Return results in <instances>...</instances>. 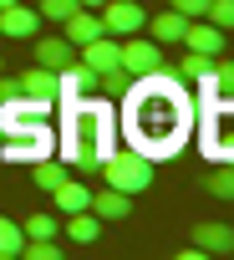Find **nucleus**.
Masks as SVG:
<instances>
[{
	"instance_id": "nucleus-1",
	"label": "nucleus",
	"mask_w": 234,
	"mask_h": 260,
	"mask_svg": "<svg viewBox=\"0 0 234 260\" xmlns=\"http://www.w3.org/2000/svg\"><path fill=\"white\" fill-rule=\"evenodd\" d=\"M188 102L178 77H168L163 67L138 77V87L128 92V138L143 158H173L188 138Z\"/></svg>"
},
{
	"instance_id": "nucleus-2",
	"label": "nucleus",
	"mask_w": 234,
	"mask_h": 260,
	"mask_svg": "<svg viewBox=\"0 0 234 260\" xmlns=\"http://www.w3.org/2000/svg\"><path fill=\"white\" fill-rule=\"evenodd\" d=\"M102 184L107 189H123V194H138L153 184V158H143L138 148L133 153H107L102 158Z\"/></svg>"
},
{
	"instance_id": "nucleus-3",
	"label": "nucleus",
	"mask_w": 234,
	"mask_h": 260,
	"mask_svg": "<svg viewBox=\"0 0 234 260\" xmlns=\"http://www.w3.org/2000/svg\"><path fill=\"white\" fill-rule=\"evenodd\" d=\"M117 67H123L128 77H148V72H158V67H163V46H158L153 36L133 31V36L117 41Z\"/></svg>"
},
{
	"instance_id": "nucleus-4",
	"label": "nucleus",
	"mask_w": 234,
	"mask_h": 260,
	"mask_svg": "<svg viewBox=\"0 0 234 260\" xmlns=\"http://www.w3.org/2000/svg\"><path fill=\"white\" fill-rule=\"evenodd\" d=\"M97 21H102L107 36H133V31L148 26V11L138 6V0H102V6H97Z\"/></svg>"
},
{
	"instance_id": "nucleus-5",
	"label": "nucleus",
	"mask_w": 234,
	"mask_h": 260,
	"mask_svg": "<svg viewBox=\"0 0 234 260\" xmlns=\"http://www.w3.org/2000/svg\"><path fill=\"white\" fill-rule=\"evenodd\" d=\"M36 26H41L36 6H26V0H11V6H0V36L26 41V36H36Z\"/></svg>"
},
{
	"instance_id": "nucleus-6",
	"label": "nucleus",
	"mask_w": 234,
	"mask_h": 260,
	"mask_svg": "<svg viewBox=\"0 0 234 260\" xmlns=\"http://www.w3.org/2000/svg\"><path fill=\"white\" fill-rule=\"evenodd\" d=\"M178 41H183L188 51H199V56H219V51H224V31H219L214 21H188Z\"/></svg>"
},
{
	"instance_id": "nucleus-7",
	"label": "nucleus",
	"mask_w": 234,
	"mask_h": 260,
	"mask_svg": "<svg viewBox=\"0 0 234 260\" xmlns=\"http://www.w3.org/2000/svg\"><path fill=\"white\" fill-rule=\"evenodd\" d=\"M76 61L87 67V72H112L117 67V36H97V41H87V46H76Z\"/></svg>"
},
{
	"instance_id": "nucleus-8",
	"label": "nucleus",
	"mask_w": 234,
	"mask_h": 260,
	"mask_svg": "<svg viewBox=\"0 0 234 260\" xmlns=\"http://www.w3.org/2000/svg\"><path fill=\"white\" fill-rule=\"evenodd\" d=\"M193 245L204 255H234V230L219 219H204V224H193Z\"/></svg>"
},
{
	"instance_id": "nucleus-9",
	"label": "nucleus",
	"mask_w": 234,
	"mask_h": 260,
	"mask_svg": "<svg viewBox=\"0 0 234 260\" xmlns=\"http://www.w3.org/2000/svg\"><path fill=\"white\" fill-rule=\"evenodd\" d=\"M36 61L51 67V72H61V67L76 61V46H71L66 36H41V41H36Z\"/></svg>"
},
{
	"instance_id": "nucleus-10",
	"label": "nucleus",
	"mask_w": 234,
	"mask_h": 260,
	"mask_svg": "<svg viewBox=\"0 0 234 260\" xmlns=\"http://www.w3.org/2000/svg\"><path fill=\"white\" fill-rule=\"evenodd\" d=\"M87 209H92L97 219H123V214L133 209V194H123V189H107V184H102V189L92 194V204H87Z\"/></svg>"
},
{
	"instance_id": "nucleus-11",
	"label": "nucleus",
	"mask_w": 234,
	"mask_h": 260,
	"mask_svg": "<svg viewBox=\"0 0 234 260\" xmlns=\"http://www.w3.org/2000/svg\"><path fill=\"white\" fill-rule=\"evenodd\" d=\"M16 82H21V92H26V97H56V72H51V67H41V61H36V67H26Z\"/></svg>"
},
{
	"instance_id": "nucleus-12",
	"label": "nucleus",
	"mask_w": 234,
	"mask_h": 260,
	"mask_svg": "<svg viewBox=\"0 0 234 260\" xmlns=\"http://www.w3.org/2000/svg\"><path fill=\"white\" fill-rule=\"evenodd\" d=\"M61 26H66V41H71V46H87V41H97V36H102V21H97V16H87V11H71Z\"/></svg>"
},
{
	"instance_id": "nucleus-13",
	"label": "nucleus",
	"mask_w": 234,
	"mask_h": 260,
	"mask_svg": "<svg viewBox=\"0 0 234 260\" xmlns=\"http://www.w3.org/2000/svg\"><path fill=\"white\" fill-rule=\"evenodd\" d=\"M61 230H66L76 245H92V240L102 235V219H97L92 209H76V214H66V219H61Z\"/></svg>"
},
{
	"instance_id": "nucleus-14",
	"label": "nucleus",
	"mask_w": 234,
	"mask_h": 260,
	"mask_svg": "<svg viewBox=\"0 0 234 260\" xmlns=\"http://www.w3.org/2000/svg\"><path fill=\"white\" fill-rule=\"evenodd\" d=\"M51 194H56V209H61V214H76V209L92 204V189H82V184H71V179H61Z\"/></svg>"
},
{
	"instance_id": "nucleus-15",
	"label": "nucleus",
	"mask_w": 234,
	"mask_h": 260,
	"mask_svg": "<svg viewBox=\"0 0 234 260\" xmlns=\"http://www.w3.org/2000/svg\"><path fill=\"white\" fill-rule=\"evenodd\" d=\"M183 26H188V16L168 6L163 16H153V41H158V46H163V41H178V36H183Z\"/></svg>"
},
{
	"instance_id": "nucleus-16",
	"label": "nucleus",
	"mask_w": 234,
	"mask_h": 260,
	"mask_svg": "<svg viewBox=\"0 0 234 260\" xmlns=\"http://www.w3.org/2000/svg\"><path fill=\"white\" fill-rule=\"evenodd\" d=\"M61 179H66V169H61V164H51V158H31V184H36V189H46V194H51Z\"/></svg>"
},
{
	"instance_id": "nucleus-17",
	"label": "nucleus",
	"mask_w": 234,
	"mask_h": 260,
	"mask_svg": "<svg viewBox=\"0 0 234 260\" xmlns=\"http://www.w3.org/2000/svg\"><path fill=\"white\" fill-rule=\"evenodd\" d=\"M204 189H209L214 199H234V164H219V169H209Z\"/></svg>"
},
{
	"instance_id": "nucleus-18",
	"label": "nucleus",
	"mask_w": 234,
	"mask_h": 260,
	"mask_svg": "<svg viewBox=\"0 0 234 260\" xmlns=\"http://www.w3.org/2000/svg\"><path fill=\"white\" fill-rule=\"evenodd\" d=\"M21 245H26V230H21L16 219H0V260H16Z\"/></svg>"
},
{
	"instance_id": "nucleus-19",
	"label": "nucleus",
	"mask_w": 234,
	"mask_h": 260,
	"mask_svg": "<svg viewBox=\"0 0 234 260\" xmlns=\"http://www.w3.org/2000/svg\"><path fill=\"white\" fill-rule=\"evenodd\" d=\"M21 230H26V240H56L61 219H56V214H31V219H26Z\"/></svg>"
},
{
	"instance_id": "nucleus-20",
	"label": "nucleus",
	"mask_w": 234,
	"mask_h": 260,
	"mask_svg": "<svg viewBox=\"0 0 234 260\" xmlns=\"http://www.w3.org/2000/svg\"><path fill=\"white\" fill-rule=\"evenodd\" d=\"M21 255H26V260H61V245H56V240H26Z\"/></svg>"
},
{
	"instance_id": "nucleus-21",
	"label": "nucleus",
	"mask_w": 234,
	"mask_h": 260,
	"mask_svg": "<svg viewBox=\"0 0 234 260\" xmlns=\"http://www.w3.org/2000/svg\"><path fill=\"white\" fill-rule=\"evenodd\" d=\"M219 31H234V0H209V11H204Z\"/></svg>"
},
{
	"instance_id": "nucleus-22",
	"label": "nucleus",
	"mask_w": 234,
	"mask_h": 260,
	"mask_svg": "<svg viewBox=\"0 0 234 260\" xmlns=\"http://www.w3.org/2000/svg\"><path fill=\"white\" fill-rule=\"evenodd\" d=\"M209 67H214V56H199V51H188V56L178 61V77H188V82H199V77H204Z\"/></svg>"
},
{
	"instance_id": "nucleus-23",
	"label": "nucleus",
	"mask_w": 234,
	"mask_h": 260,
	"mask_svg": "<svg viewBox=\"0 0 234 260\" xmlns=\"http://www.w3.org/2000/svg\"><path fill=\"white\" fill-rule=\"evenodd\" d=\"M214 87L219 97H234V61H214Z\"/></svg>"
},
{
	"instance_id": "nucleus-24",
	"label": "nucleus",
	"mask_w": 234,
	"mask_h": 260,
	"mask_svg": "<svg viewBox=\"0 0 234 260\" xmlns=\"http://www.w3.org/2000/svg\"><path fill=\"white\" fill-rule=\"evenodd\" d=\"M173 11H183L188 21H199V16L209 11V0H173Z\"/></svg>"
},
{
	"instance_id": "nucleus-25",
	"label": "nucleus",
	"mask_w": 234,
	"mask_h": 260,
	"mask_svg": "<svg viewBox=\"0 0 234 260\" xmlns=\"http://www.w3.org/2000/svg\"><path fill=\"white\" fill-rule=\"evenodd\" d=\"M11 97H21V82L16 77H0V102H11Z\"/></svg>"
},
{
	"instance_id": "nucleus-26",
	"label": "nucleus",
	"mask_w": 234,
	"mask_h": 260,
	"mask_svg": "<svg viewBox=\"0 0 234 260\" xmlns=\"http://www.w3.org/2000/svg\"><path fill=\"white\" fill-rule=\"evenodd\" d=\"M209 148H214V153H219L224 164H234V138H229V143H209Z\"/></svg>"
},
{
	"instance_id": "nucleus-27",
	"label": "nucleus",
	"mask_w": 234,
	"mask_h": 260,
	"mask_svg": "<svg viewBox=\"0 0 234 260\" xmlns=\"http://www.w3.org/2000/svg\"><path fill=\"white\" fill-rule=\"evenodd\" d=\"M76 6H82V11H97V6H102V0H76Z\"/></svg>"
},
{
	"instance_id": "nucleus-28",
	"label": "nucleus",
	"mask_w": 234,
	"mask_h": 260,
	"mask_svg": "<svg viewBox=\"0 0 234 260\" xmlns=\"http://www.w3.org/2000/svg\"><path fill=\"white\" fill-rule=\"evenodd\" d=\"M0 6H11V0H0Z\"/></svg>"
}]
</instances>
